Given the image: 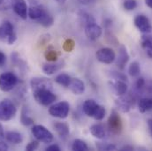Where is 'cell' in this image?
<instances>
[{
    "label": "cell",
    "instance_id": "6da1fadb",
    "mask_svg": "<svg viewBox=\"0 0 152 151\" xmlns=\"http://www.w3.org/2000/svg\"><path fill=\"white\" fill-rule=\"evenodd\" d=\"M33 96L37 103L42 106H49L52 104L56 99V95L50 88H38L33 90Z\"/></svg>",
    "mask_w": 152,
    "mask_h": 151
},
{
    "label": "cell",
    "instance_id": "7a4b0ae2",
    "mask_svg": "<svg viewBox=\"0 0 152 151\" xmlns=\"http://www.w3.org/2000/svg\"><path fill=\"white\" fill-rule=\"evenodd\" d=\"M17 40V35L14 27L9 20H5L0 25V41L12 45Z\"/></svg>",
    "mask_w": 152,
    "mask_h": 151
},
{
    "label": "cell",
    "instance_id": "3957f363",
    "mask_svg": "<svg viewBox=\"0 0 152 151\" xmlns=\"http://www.w3.org/2000/svg\"><path fill=\"white\" fill-rule=\"evenodd\" d=\"M17 113L15 104L9 99H4L0 102V120L10 121Z\"/></svg>",
    "mask_w": 152,
    "mask_h": 151
},
{
    "label": "cell",
    "instance_id": "277c9868",
    "mask_svg": "<svg viewBox=\"0 0 152 151\" xmlns=\"http://www.w3.org/2000/svg\"><path fill=\"white\" fill-rule=\"evenodd\" d=\"M18 84V78L13 73L6 72L0 74V90L9 92L12 90Z\"/></svg>",
    "mask_w": 152,
    "mask_h": 151
},
{
    "label": "cell",
    "instance_id": "5b68a950",
    "mask_svg": "<svg viewBox=\"0 0 152 151\" xmlns=\"http://www.w3.org/2000/svg\"><path fill=\"white\" fill-rule=\"evenodd\" d=\"M70 112V105L67 102H59L49 108V113L50 116L57 118H66Z\"/></svg>",
    "mask_w": 152,
    "mask_h": 151
},
{
    "label": "cell",
    "instance_id": "8992f818",
    "mask_svg": "<svg viewBox=\"0 0 152 151\" xmlns=\"http://www.w3.org/2000/svg\"><path fill=\"white\" fill-rule=\"evenodd\" d=\"M32 134L35 138L43 143H51L53 142V134L43 125H36L32 127Z\"/></svg>",
    "mask_w": 152,
    "mask_h": 151
},
{
    "label": "cell",
    "instance_id": "52a82bcc",
    "mask_svg": "<svg viewBox=\"0 0 152 151\" xmlns=\"http://www.w3.org/2000/svg\"><path fill=\"white\" fill-rule=\"evenodd\" d=\"M96 58L99 62H101L103 64L110 65L115 61L116 54H115L113 50L111 48H103L96 51Z\"/></svg>",
    "mask_w": 152,
    "mask_h": 151
},
{
    "label": "cell",
    "instance_id": "ba28073f",
    "mask_svg": "<svg viewBox=\"0 0 152 151\" xmlns=\"http://www.w3.org/2000/svg\"><path fill=\"white\" fill-rule=\"evenodd\" d=\"M135 96L132 95L126 96H119V97L116 100L115 104L117 108L123 113H126L130 111L132 104H134V100Z\"/></svg>",
    "mask_w": 152,
    "mask_h": 151
},
{
    "label": "cell",
    "instance_id": "9c48e42d",
    "mask_svg": "<svg viewBox=\"0 0 152 151\" xmlns=\"http://www.w3.org/2000/svg\"><path fill=\"white\" fill-rule=\"evenodd\" d=\"M134 25L138 30L143 34H149L152 30V26L149 18L143 14L137 15L134 18Z\"/></svg>",
    "mask_w": 152,
    "mask_h": 151
},
{
    "label": "cell",
    "instance_id": "30bf717a",
    "mask_svg": "<svg viewBox=\"0 0 152 151\" xmlns=\"http://www.w3.org/2000/svg\"><path fill=\"white\" fill-rule=\"evenodd\" d=\"M108 127L112 133L118 134L122 130V121L118 113L116 111H113L108 119Z\"/></svg>",
    "mask_w": 152,
    "mask_h": 151
},
{
    "label": "cell",
    "instance_id": "8fae6325",
    "mask_svg": "<svg viewBox=\"0 0 152 151\" xmlns=\"http://www.w3.org/2000/svg\"><path fill=\"white\" fill-rule=\"evenodd\" d=\"M102 28L97 25L96 22L89 23L85 26V35L91 41L97 40L102 36Z\"/></svg>",
    "mask_w": 152,
    "mask_h": 151
},
{
    "label": "cell",
    "instance_id": "7c38bea8",
    "mask_svg": "<svg viewBox=\"0 0 152 151\" xmlns=\"http://www.w3.org/2000/svg\"><path fill=\"white\" fill-rule=\"evenodd\" d=\"M14 12L22 20H27L28 17V7L26 0H15L12 5Z\"/></svg>",
    "mask_w": 152,
    "mask_h": 151
},
{
    "label": "cell",
    "instance_id": "4fadbf2b",
    "mask_svg": "<svg viewBox=\"0 0 152 151\" xmlns=\"http://www.w3.org/2000/svg\"><path fill=\"white\" fill-rule=\"evenodd\" d=\"M65 66V61L64 60H58V61H54L50 63H46L42 66V69L44 74L47 75H52L55 73L58 72L60 69H62Z\"/></svg>",
    "mask_w": 152,
    "mask_h": 151
},
{
    "label": "cell",
    "instance_id": "5bb4252c",
    "mask_svg": "<svg viewBox=\"0 0 152 151\" xmlns=\"http://www.w3.org/2000/svg\"><path fill=\"white\" fill-rule=\"evenodd\" d=\"M30 86L32 90L35 89H38V88H52V83L51 81L47 79V78H40V77H37V78H33L30 81Z\"/></svg>",
    "mask_w": 152,
    "mask_h": 151
},
{
    "label": "cell",
    "instance_id": "9a60e30c",
    "mask_svg": "<svg viewBox=\"0 0 152 151\" xmlns=\"http://www.w3.org/2000/svg\"><path fill=\"white\" fill-rule=\"evenodd\" d=\"M128 60H129V55H128L126 46L120 45V47L118 49V58L116 61L117 66L120 70H123L125 68L126 65L127 64Z\"/></svg>",
    "mask_w": 152,
    "mask_h": 151
},
{
    "label": "cell",
    "instance_id": "2e32d148",
    "mask_svg": "<svg viewBox=\"0 0 152 151\" xmlns=\"http://www.w3.org/2000/svg\"><path fill=\"white\" fill-rule=\"evenodd\" d=\"M71 91L77 96H80V95H82L85 91V84L84 82L78 79V78H72L71 79V81H70V84H69V87H68Z\"/></svg>",
    "mask_w": 152,
    "mask_h": 151
},
{
    "label": "cell",
    "instance_id": "e0dca14e",
    "mask_svg": "<svg viewBox=\"0 0 152 151\" xmlns=\"http://www.w3.org/2000/svg\"><path fill=\"white\" fill-rule=\"evenodd\" d=\"M110 85L112 86L114 92L118 96H123L127 92V84L124 80L114 79V80L110 82Z\"/></svg>",
    "mask_w": 152,
    "mask_h": 151
},
{
    "label": "cell",
    "instance_id": "ac0fdd59",
    "mask_svg": "<svg viewBox=\"0 0 152 151\" xmlns=\"http://www.w3.org/2000/svg\"><path fill=\"white\" fill-rule=\"evenodd\" d=\"M98 107V104H96L94 100H91V99H88V100H86L83 104H82V111L85 115H87L88 117H93L95 112L96 111Z\"/></svg>",
    "mask_w": 152,
    "mask_h": 151
},
{
    "label": "cell",
    "instance_id": "d6986e66",
    "mask_svg": "<svg viewBox=\"0 0 152 151\" xmlns=\"http://www.w3.org/2000/svg\"><path fill=\"white\" fill-rule=\"evenodd\" d=\"M141 43L147 56L150 58H152V36H150L149 34H144L142 36Z\"/></svg>",
    "mask_w": 152,
    "mask_h": 151
},
{
    "label": "cell",
    "instance_id": "ffe728a7",
    "mask_svg": "<svg viewBox=\"0 0 152 151\" xmlns=\"http://www.w3.org/2000/svg\"><path fill=\"white\" fill-rule=\"evenodd\" d=\"M44 12H45V8H43L40 4H36V5H31L28 8V14L31 20H37L38 19H40V17L43 14Z\"/></svg>",
    "mask_w": 152,
    "mask_h": 151
},
{
    "label": "cell",
    "instance_id": "44dd1931",
    "mask_svg": "<svg viewBox=\"0 0 152 151\" xmlns=\"http://www.w3.org/2000/svg\"><path fill=\"white\" fill-rule=\"evenodd\" d=\"M90 133L97 139H103L105 136V128L102 124H94L89 128Z\"/></svg>",
    "mask_w": 152,
    "mask_h": 151
},
{
    "label": "cell",
    "instance_id": "7402d4cb",
    "mask_svg": "<svg viewBox=\"0 0 152 151\" xmlns=\"http://www.w3.org/2000/svg\"><path fill=\"white\" fill-rule=\"evenodd\" d=\"M138 108L140 112L145 113L149 111L152 110V96H146L142 97L139 100Z\"/></svg>",
    "mask_w": 152,
    "mask_h": 151
},
{
    "label": "cell",
    "instance_id": "603a6c76",
    "mask_svg": "<svg viewBox=\"0 0 152 151\" xmlns=\"http://www.w3.org/2000/svg\"><path fill=\"white\" fill-rule=\"evenodd\" d=\"M5 139L8 142L12 143V144H20L23 142V137L21 135V133H18V132H14V131H10L7 132L5 134Z\"/></svg>",
    "mask_w": 152,
    "mask_h": 151
},
{
    "label": "cell",
    "instance_id": "cb8c5ba5",
    "mask_svg": "<svg viewBox=\"0 0 152 151\" xmlns=\"http://www.w3.org/2000/svg\"><path fill=\"white\" fill-rule=\"evenodd\" d=\"M37 21L44 28H50L54 23V18L52 17V15L48 11L45 10L43 14L40 17V19H38Z\"/></svg>",
    "mask_w": 152,
    "mask_h": 151
},
{
    "label": "cell",
    "instance_id": "d4e9b609",
    "mask_svg": "<svg viewBox=\"0 0 152 151\" xmlns=\"http://www.w3.org/2000/svg\"><path fill=\"white\" fill-rule=\"evenodd\" d=\"M53 126H54V129L57 132V133L59 136H61V137H66L69 134V133H70L69 125L66 123L56 122Z\"/></svg>",
    "mask_w": 152,
    "mask_h": 151
},
{
    "label": "cell",
    "instance_id": "484cf974",
    "mask_svg": "<svg viewBox=\"0 0 152 151\" xmlns=\"http://www.w3.org/2000/svg\"><path fill=\"white\" fill-rule=\"evenodd\" d=\"M20 122L23 125L25 126H29L32 125L34 124V119L29 116V111L28 108L24 105L22 110H21V113H20Z\"/></svg>",
    "mask_w": 152,
    "mask_h": 151
},
{
    "label": "cell",
    "instance_id": "4316f807",
    "mask_svg": "<svg viewBox=\"0 0 152 151\" xmlns=\"http://www.w3.org/2000/svg\"><path fill=\"white\" fill-rule=\"evenodd\" d=\"M71 79L72 78L66 74H60L55 77V82H57L58 84H59L63 87L68 88L70 81H71Z\"/></svg>",
    "mask_w": 152,
    "mask_h": 151
},
{
    "label": "cell",
    "instance_id": "83f0119b",
    "mask_svg": "<svg viewBox=\"0 0 152 151\" xmlns=\"http://www.w3.org/2000/svg\"><path fill=\"white\" fill-rule=\"evenodd\" d=\"M72 150L75 151H87L88 150V147L84 141L80 140V139H76L73 142Z\"/></svg>",
    "mask_w": 152,
    "mask_h": 151
},
{
    "label": "cell",
    "instance_id": "f1b7e54d",
    "mask_svg": "<svg viewBox=\"0 0 152 151\" xmlns=\"http://www.w3.org/2000/svg\"><path fill=\"white\" fill-rule=\"evenodd\" d=\"M141 73V67H140V64L137 61H134L130 64L129 67H128V74L129 75L132 77H137L139 76Z\"/></svg>",
    "mask_w": 152,
    "mask_h": 151
},
{
    "label": "cell",
    "instance_id": "f546056e",
    "mask_svg": "<svg viewBox=\"0 0 152 151\" xmlns=\"http://www.w3.org/2000/svg\"><path fill=\"white\" fill-rule=\"evenodd\" d=\"M79 16H80L81 21L85 24V26L88 25V24H89V23L96 22L94 17H93L92 15H90L89 13L86 12H80L79 13Z\"/></svg>",
    "mask_w": 152,
    "mask_h": 151
},
{
    "label": "cell",
    "instance_id": "4dcf8cb0",
    "mask_svg": "<svg viewBox=\"0 0 152 151\" xmlns=\"http://www.w3.org/2000/svg\"><path fill=\"white\" fill-rule=\"evenodd\" d=\"M15 0H0V12H5L12 8Z\"/></svg>",
    "mask_w": 152,
    "mask_h": 151
},
{
    "label": "cell",
    "instance_id": "1f68e13d",
    "mask_svg": "<svg viewBox=\"0 0 152 151\" xmlns=\"http://www.w3.org/2000/svg\"><path fill=\"white\" fill-rule=\"evenodd\" d=\"M105 113H106V111H105V108L102 105H99L98 104V107L95 112V115H94V118L96 120H102L105 117Z\"/></svg>",
    "mask_w": 152,
    "mask_h": 151
},
{
    "label": "cell",
    "instance_id": "d6a6232c",
    "mask_svg": "<svg viewBox=\"0 0 152 151\" xmlns=\"http://www.w3.org/2000/svg\"><path fill=\"white\" fill-rule=\"evenodd\" d=\"M123 7L126 11H133L137 7L136 0H125L123 3Z\"/></svg>",
    "mask_w": 152,
    "mask_h": 151
},
{
    "label": "cell",
    "instance_id": "836d02e7",
    "mask_svg": "<svg viewBox=\"0 0 152 151\" xmlns=\"http://www.w3.org/2000/svg\"><path fill=\"white\" fill-rule=\"evenodd\" d=\"M44 56H45V58L50 62L57 61V58H58V55L55 50H47L44 53Z\"/></svg>",
    "mask_w": 152,
    "mask_h": 151
},
{
    "label": "cell",
    "instance_id": "e575fe53",
    "mask_svg": "<svg viewBox=\"0 0 152 151\" xmlns=\"http://www.w3.org/2000/svg\"><path fill=\"white\" fill-rule=\"evenodd\" d=\"M63 48L67 52H70L74 50L75 48V42L71 39H67L65 42H64V45H63Z\"/></svg>",
    "mask_w": 152,
    "mask_h": 151
},
{
    "label": "cell",
    "instance_id": "d590c367",
    "mask_svg": "<svg viewBox=\"0 0 152 151\" xmlns=\"http://www.w3.org/2000/svg\"><path fill=\"white\" fill-rule=\"evenodd\" d=\"M38 148H39V141H33L26 146V150L33 151L37 150Z\"/></svg>",
    "mask_w": 152,
    "mask_h": 151
},
{
    "label": "cell",
    "instance_id": "8d00e7d4",
    "mask_svg": "<svg viewBox=\"0 0 152 151\" xmlns=\"http://www.w3.org/2000/svg\"><path fill=\"white\" fill-rule=\"evenodd\" d=\"M6 63V56L5 54L0 50V67H3Z\"/></svg>",
    "mask_w": 152,
    "mask_h": 151
},
{
    "label": "cell",
    "instance_id": "74e56055",
    "mask_svg": "<svg viewBox=\"0 0 152 151\" xmlns=\"http://www.w3.org/2000/svg\"><path fill=\"white\" fill-rule=\"evenodd\" d=\"M46 150L47 151H59L60 150V148L57 145V144H51L50 146H48L46 148Z\"/></svg>",
    "mask_w": 152,
    "mask_h": 151
},
{
    "label": "cell",
    "instance_id": "f35d334b",
    "mask_svg": "<svg viewBox=\"0 0 152 151\" xmlns=\"http://www.w3.org/2000/svg\"><path fill=\"white\" fill-rule=\"evenodd\" d=\"M102 150H117V147L113 145V144H107V145H105V146H104L103 148H102Z\"/></svg>",
    "mask_w": 152,
    "mask_h": 151
},
{
    "label": "cell",
    "instance_id": "ab89813d",
    "mask_svg": "<svg viewBox=\"0 0 152 151\" xmlns=\"http://www.w3.org/2000/svg\"><path fill=\"white\" fill-rule=\"evenodd\" d=\"M9 150V146L3 141H0V151H6Z\"/></svg>",
    "mask_w": 152,
    "mask_h": 151
},
{
    "label": "cell",
    "instance_id": "60d3db41",
    "mask_svg": "<svg viewBox=\"0 0 152 151\" xmlns=\"http://www.w3.org/2000/svg\"><path fill=\"white\" fill-rule=\"evenodd\" d=\"M147 125H148V128H149V132L152 136V118H149L147 120Z\"/></svg>",
    "mask_w": 152,
    "mask_h": 151
},
{
    "label": "cell",
    "instance_id": "b9f144b4",
    "mask_svg": "<svg viewBox=\"0 0 152 151\" xmlns=\"http://www.w3.org/2000/svg\"><path fill=\"white\" fill-rule=\"evenodd\" d=\"M4 138H5V136H4V128H3V125H2L1 123H0V141H3Z\"/></svg>",
    "mask_w": 152,
    "mask_h": 151
},
{
    "label": "cell",
    "instance_id": "7bdbcfd3",
    "mask_svg": "<svg viewBox=\"0 0 152 151\" xmlns=\"http://www.w3.org/2000/svg\"><path fill=\"white\" fill-rule=\"evenodd\" d=\"M121 150H134V148L132 146H124L121 148Z\"/></svg>",
    "mask_w": 152,
    "mask_h": 151
},
{
    "label": "cell",
    "instance_id": "ee69618b",
    "mask_svg": "<svg viewBox=\"0 0 152 151\" xmlns=\"http://www.w3.org/2000/svg\"><path fill=\"white\" fill-rule=\"evenodd\" d=\"M145 4L149 8L152 9V0H145Z\"/></svg>",
    "mask_w": 152,
    "mask_h": 151
},
{
    "label": "cell",
    "instance_id": "f6af8a7d",
    "mask_svg": "<svg viewBox=\"0 0 152 151\" xmlns=\"http://www.w3.org/2000/svg\"><path fill=\"white\" fill-rule=\"evenodd\" d=\"M81 4H88L89 3L92 2V0H80Z\"/></svg>",
    "mask_w": 152,
    "mask_h": 151
},
{
    "label": "cell",
    "instance_id": "bcb514c9",
    "mask_svg": "<svg viewBox=\"0 0 152 151\" xmlns=\"http://www.w3.org/2000/svg\"><path fill=\"white\" fill-rule=\"evenodd\" d=\"M56 2H58V3H59V4H64L66 0H55Z\"/></svg>",
    "mask_w": 152,
    "mask_h": 151
}]
</instances>
